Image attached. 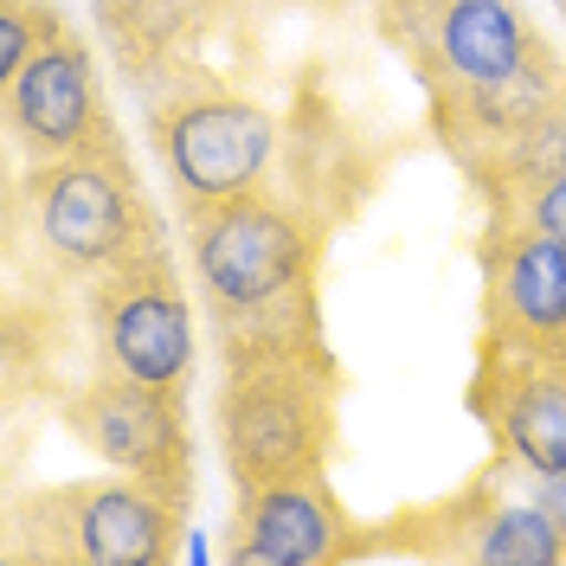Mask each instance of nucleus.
I'll return each instance as SVG.
<instances>
[{
  "instance_id": "f3484780",
  "label": "nucleus",
  "mask_w": 566,
  "mask_h": 566,
  "mask_svg": "<svg viewBox=\"0 0 566 566\" xmlns=\"http://www.w3.org/2000/svg\"><path fill=\"white\" fill-rule=\"evenodd\" d=\"M534 483V502H541V515L560 528V541H566V470H547V476H528Z\"/></svg>"
},
{
  "instance_id": "7ed1b4c3",
  "label": "nucleus",
  "mask_w": 566,
  "mask_h": 566,
  "mask_svg": "<svg viewBox=\"0 0 566 566\" xmlns=\"http://www.w3.org/2000/svg\"><path fill=\"white\" fill-rule=\"evenodd\" d=\"M13 207H20V226L33 232L39 258H52V271L65 277L97 283L104 271L161 245V212L148 207L123 142L33 161Z\"/></svg>"
},
{
  "instance_id": "0eeeda50",
  "label": "nucleus",
  "mask_w": 566,
  "mask_h": 566,
  "mask_svg": "<svg viewBox=\"0 0 566 566\" xmlns=\"http://www.w3.org/2000/svg\"><path fill=\"white\" fill-rule=\"evenodd\" d=\"M155 155L180 200H226L277 168V116L245 91H187L148 116Z\"/></svg>"
},
{
  "instance_id": "f8f14e48",
  "label": "nucleus",
  "mask_w": 566,
  "mask_h": 566,
  "mask_svg": "<svg viewBox=\"0 0 566 566\" xmlns=\"http://www.w3.org/2000/svg\"><path fill=\"white\" fill-rule=\"evenodd\" d=\"M547 39L534 33L522 0H438L424 39L431 91H483L528 65Z\"/></svg>"
},
{
  "instance_id": "423d86ee",
  "label": "nucleus",
  "mask_w": 566,
  "mask_h": 566,
  "mask_svg": "<svg viewBox=\"0 0 566 566\" xmlns=\"http://www.w3.org/2000/svg\"><path fill=\"white\" fill-rule=\"evenodd\" d=\"M71 438L97 463L142 476L161 495L193 509V431H187V392L129 380L116 367H97L84 387L65 399Z\"/></svg>"
},
{
  "instance_id": "20e7f679",
  "label": "nucleus",
  "mask_w": 566,
  "mask_h": 566,
  "mask_svg": "<svg viewBox=\"0 0 566 566\" xmlns=\"http://www.w3.org/2000/svg\"><path fill=\"white\" fill-rule=\"evenodd\" d=\"M187 264L200 277L207 316L226 322L271 310L296 290H316L322 239L264 180L226 200H187Z\"/></svg>"
},
{
  "instance_id": "2eb2a0df",
  "label": "nucleus",
  "mask_w": 566,
  "mask_h": 566,
  "mask_svg": "<svg viewBox=\"0 0 566 566\" xmlns=\"http://www.w3.org/2000/svg\"><path fill=\"white\" fill-rule=\"evenodd\" d=\"M65 33L71 27L52 13V0H0V84L13 71H27L52 39H65Z\"/></svg>"
},
{
  "instance_id": "f257e3e1",
  "label": "nucleus",
  "mask_w": 566,
  "mask_h": 566,
  "mask_svg": "<svg viewBox=\"0 0 566 566\" xmlns=\"http://www.w3.org/2000/svg\"><path fill=\"white\" fill-rule=\"evenodd\" d=\"M212 438L232 490L328 470L342 444V367L335 360H239L219 367Z\"/></svg>"
},
{
  "instance_id": "f03ea898",
  "label": "nucleus",
  "mask_w": 566,
  "mask_h": 566,
  "mask_svg": "<svg viewBox=\"0 0 566 566\" xmlns=\"http://www.w3.org/2000/svg\"><path fill=\"white\" fill-rule=\"evenodd\" d=\"M187 534V502L142 476H77L7 509V566H168Z\"/></svg>"
},
{
  "instance_id": "9d476101",
  "label": "nucleus",
  "mask_w": 566,
  "mask_h": 566,
  "mask_svg": "<svg viewBox=\"0 0 566 566\" xmlns=\"http://www.w3.org/2000/svg\"><path fill=\"white\" fill-rule=\"evenodd\" d=\"M7 136L27 161H59V155H77V148L123 142L116 123H109L97 59L77 33L52 39L33 65L7 77Z\"/></svg>"
},
{
  "instance_id": "1a4fd4ad",
  "label": "nucleus",
  "mask_w": 566,
  "mask_h": 566,
  "mask_svg": "<svg viewBox=\"0 0 566 566\" xmlns=\"http://www.w3.org/2000/svg\"><path fill=\"white\" fill-rule=\"evenodd\" d=\"M470 412L502 463H522L528 476L566 470V354L476 342Z\"/></svg>"
},
{
  "instance_id": "dca6fc26",
  "label": "nucleus",
  "mask_w": 566,
  "mask_h": 566,
  "mask_svg": "<svg viewBox=\"0 0 566 566\" xmlns=\"http://www.w3.org/2000/svg\"><path fill=\"white\" fill-rule=\"evenodd\" d=\"M490 212H509V219H522V226H534V232H547V239L566 245V168L547 180H534V187H522L515 200H502Z\"/></svg>"
},
{
  "instance_id": "6e6552de",
  "label": "nucleus",
  "mask_w": 566,
  "mask_h": 566,
  "mask_svg": "<svg viewBox=\"0 0 566 566\" xmlns=\"http://www.w3.org/2000/svg\"><path fill=\"white\" fill-rule=\"evenodd\" d=\"M483 264V335L502 348H541L566 354V245L534 232L509 212L483 219L476 239Z\"/></svg>"
},
{
  "instance_id": "4468645a",
  "label": "nucleus",
  "mask_w": 566,
  "mask_h": 566,
  "mask_svg": "<svg viewBox=\"0 0 566 566\" xmlns=\"http://www.w3.org/2000/svg\"><path fill=\"white\" fill-rule=\"evenodd\" d=\"M212 348H219V367H239V360H335L328 335H322L316 290H296V296H283L271 310H251V316L212 322Z\"/></svg>"
},
{
  "instance_id": "9b49d317",
  "label": "nucleus",
  "mask_w": 566,
  "mask_h": 566,
  "mask_svg": "<svg viewBox=\"0 0 566 566\" xmlns=\"http://www.w3.org/2000/svg\"><path fill=\"white\" fill-rule=\"evenodd\" d=\"M354 554H367V534L342 509L328 470L239 490L232 547H226L232 566H342Z\"/></svg>"
},
{
  "instance_id": "39448f33",
  "label": "nucleus",
  "mask_w": 566,
  "mask_h": 566,
  "mask_svg": "<svg viewBox=\"0 0 566 566\" xmlns=\"http://www.w3.org/2000/svg\"><path fill=\"white\" fill-rule=\"evenodd\" d=\"M91 328H97L104 367L148 380V387L187 392L200 342H193V303H187V283L168 245L142 251L91 283Z\"/></svg>"
},
{
  "instance_id": "ddd939ff",
  "label": "nucleus",
  "mask_w": 566,
  "mask_h": 566,
  "mask_svg": "<svg viewBox=\"0 0 566 566\" xmlns=\"http://www.w3.org/2000/svg\"><path fill=\"white\" fill-rule=\"evenodd\" d=\"M458 528L438 554H458V560L476 566H560L566 541L560 528L541 515V502H509V495H490V483H476L470 495L451 502Z\"/></svg>"
}]
</instances>
